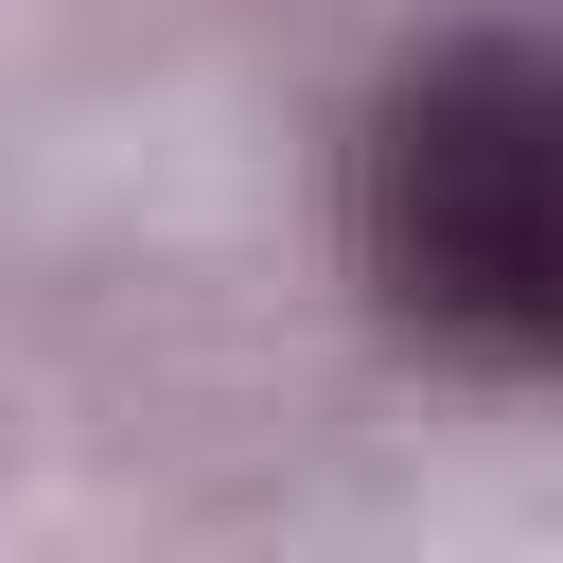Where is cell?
<instances>
[{
  "instance_id": "cell-1",
  "label": "cell",
  "mask_w": 563,
  "mask_h": 563,
  "mask_svg": "<svg viewBox=\"0 0 563 563\" xmlns=\"http://www.w3.org/2000/svg\"><path fill=\"white\" fill-rule=\"evenodd\" d=\"M405 246L440 317L563 352V70H493L405 123Z\"/></svg>"
}]
</instances>
